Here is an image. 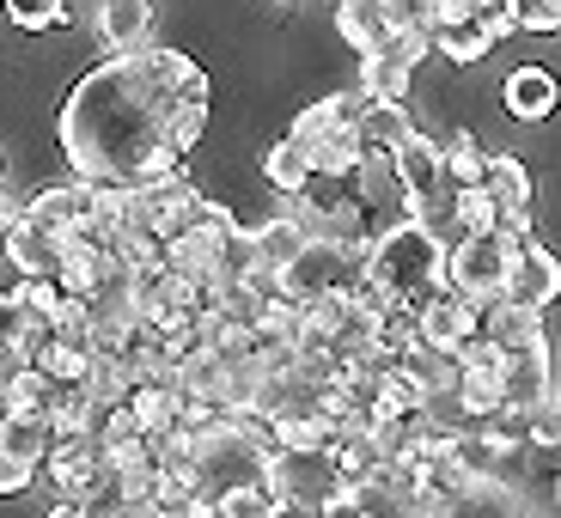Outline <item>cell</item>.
<instances>
[{
    "instance_id": "obj_1",
    "label": "cell",
    "mask_w": 561,
    "mask_h": 518,
    "mask_svg": "<svg viewBox=\"0 0 561 518\" xmlns=\"http://www.w3.org/2000/svg\"><path fill=\"white\" fill-rule=\"evenodd\" d=\"M208 73L183 49H128L85 68L61 99V153L99 189H153L183 177V153L208 128Z\"/></svg>"
},
{
    "instance_id": "obj_2",
    "label": "cell",
    "mask_w": 561,
    "mask_h": 518,
    "mask_svg": "<svg viewBox=\"0 0 561 518\" xmlns=\"http://www.w3.org/2000/svg\"><path fill=\"white\" fill-rule=\"evenodd\" d=\"M366 268H373V287H379L385 299H403L409 311H421L434 293L451 287V251L427 220L385 226L373 256H366Z\"/></svg>"
},
{
    "instance_id": "obj_3",
    "label": "cell",
    "mask_w": 561,
    "mask_h": 518,
    "mask_svg": "<svg viewBox=\"0 0 561 518\" xmlns=\"http://www.w3.org/2000/svg\"><path fill=\"white\" fill-rule=\"evenodd\" d=\"M196 470H202V488H208V506H214L220 494H232V488H256V482H268V446L251 439L239 421L226 415V421H214V427L196 434Z\"/></svg>"
},
{
    "instance_id": "obj_4",
    "label": "cell",
    "mask_w": 561,
    "mask_h": 518,
    "mask_svg": "<svg viewBox=\"0 0 561 518\" xmlns=\"http://www.w3.org/2000/svg\"><path fill=\"white\" fill-rule=\"evenodd\" d=\"M513 256H519V244L506 239V232H463L451 244V287L463 299H477V306H501Z\"/></svg>"
},
{
    "instance_id": "obj_5",
    "label": "cell",
    "mask_w": 561,
    "mask_h": 518,
    "mask_svg": "<svg viewBox=\"0 0 561 518\" xmlns=\"http://www.w3.org/2000/svg\"><path fill=\"white\" fill-rule=\"evenodd\" d=\"M268 488H275V500H342L348 494V482H342L336 470V451H287L275 446L268 451Z\"/></svg>"
},
{
    "instance_id": "obj_6",
    "label": "cell",
    "mask_w": 561,
    "mask_h": 518,
    "mask_svg": "<svg viewBox=\"0 0 561 518\" xmlns=\"http://www.w3.org/2000/svg\"><path fill=\"white\" fill-rule=\"evenodd\" d=\"M391 165H397V183H403V196H409V208H415V220H427V226H434L439 202H446V189H451V177H446V153H439V140H427V135H409L403 147L391 153ZM446 208H451V202H446Z\"/></svg>"
},
{
    "instance_id": "obj_7",
    "label": "cell",
    "mask_w": 561,
    "mask_h": 518,
    "mask_svg": "<svg viewBox=\"0 0 561 518\" xmlns=\"http://www.w3.org/2000/svg\"><path fill=\"white\" fill-rule=\"evenodd\" d=\"M61 251H68V239L43 232L25 214H7V263L19 280H61Z\"/></svg>"
},
{
    "instance_id": "obj_8",
    "label": "cell",
    "mask_w": 561,
    "mask_h": 518,
    "mask_svg": "<svg viewBox=\"0 0 561 518\" xmlns=\"http://www.w3.org/2000/svg\"><path fill=\"white\" fill-rule=\"evenodd\" d=\"M556 293H561V263H556V251L549 244H519V256H513V275H506V306H519V311H543V306H556Z\"/></svg>"
},
{
    "instance_id": "obj_9",
    "label": "cell",
    "mask_w": 561,
    "mask_h": 518,
    "mask_svg": "<svg viewBox=\"0 0 561 518\" xmlns=\"http://www.w3.org/2000/svg\"><path fill=\"white\" fill-rule=\"evenodd\" d=\"M92 31H99L104 56L153 49V0H92Z\"/></svg>"
},
{
    "instance_id": "obj_10",
    "label": "cell",
    "mask_w": 561,
    "mask_h": 518,
    "mask_svg": "<svg viewBox=\"0 0 561 518\" xmlns=\"http://www.w3.org/2000/svg\"><path fill=\"white\" fill-rule=\"evenodd\" d=\"M434 49L451 61V68H477V61L494 49V37L482 31V19H477V7H470V0H439Z\"/></svg>"
},
{
    "instance_id": "obj_11",
    "label": "cell",
    "mask_w": 561,
    "mask_h": 518,
    "mask_svg": "<svg viewBox=\"0 0 561 518\" xmlns=\"http://www.w3.org/2000/svg\"><path fill=\"white\" fill-rule=\"evenodd\" d=\"M501 384H506V408H519V415H537L543 403H556L549 396V342H537V348H519L501 360Z\"/></svg>"
},
{
    "instance_id": "obj_12",
    "label": "cell",
    "mask_w": 561,
    "mask_h": 518,
    "mask_svg": "<svg viewBox=\"0 0 561 518\" xmlns=\"http://www.w3.org/2000/svg\"><path fill=\"white\" fill-rule=\"evenodd\" d=\"M501 104H506V116H519V123H543V116H556L561 85H556V73H549L543 61H519L501 85Z\"/></svg>"
},
{
    "instance_id": "obj_13",
    "label": "cell",
    "mask_w": 561,
    "mask_h": 518,
    "mask_svg": "<svg viewBox=\"0 0 561 518\" xmlns=\"http://www.w3.org/2000/svg\"><path fill=\"white\" fill-rule=\"evenodd\" d=\"M25 220H37L43 232L73 239V232H92V183H61V189H43L25 208Z\"/></svg>"
},
{
    "instance_id": "obj_14",
    "label": "cell",
    "mask_w": 561,
    "mask_h": 518,
    "mask_svg": "<svg viewBox=\"0 0 561 518\" xmlns=\"http://www.w3.org/2000/svg\"><path fill=\"white\" fill-rule=\"evenodd\" d=\"M336 31L360 49V56H379L397 43V19L385 0H336Z\"/></svg>"
},
{
    "instance_id": "obj_15",
    "label": "cell",
    "mask_w": 561,
    "mask_h": 518,
    "mask_svg": "<svg viewBox=\"0 0 561 518\" xmlns=\"http://www.w3.org/2000/svg\"><path fill=\"white\" fill-rule=\"evenodd\" d=\"M366 68H360V92L373 104H403L409 99V80H415V61L403 56V49H379V56H360Z\"/></svg>"
},
{
    "instance_id": "obj_16",
    "label": "cell",
    "mask_w": 561,
    "mask_h": 518,
    "mask_svg": "<svg viewBox=\"0 0 561 518\" xmlns=\"http://www.w3.org/2000/svg\"><path fill=\"white\" fill-rule=\"evenodd\" d=\"M251 239H256V263H263L268 275H280L287 263H299V251L311 244V232L294 220V214H275V220L251 226Z\"/></svg>"
},
{
    "instance_id": "obj_17",
    "label": "cell",
    "mask_w": 561,
    "mask_h": 518,
    "mask_svg": "<svg viewBox=\"0 0 561 518\" xmlns=\"http://www.w3.org/2000/svg\"><path fill=\"white\" fill-rule=\"evenodd\" d=\"M263 177L275 183L287 202H294V196H306L311 183H318V165H311V153L299 147L294 135H287V140H275V147L263 153Z\"/></svg>"
},
{
    "instance_id": "obj_18",
    "label": "cell",
    "mask_w": 561,
    "mask_h": 518,
    "mask_svg": "<svg viewBox=\"0 0 561 518\" xmlns=\"http://www.w3.org/2000/svg\"><path fill=\"white\" fill-rule=\"evenodd\" d=\"M56 403H61V384L37 366H19L7 372V415H37V421H56Z\"/></svg>"
},
{
    "instance_id": "obj_19",
    "label": "cell",
    "mask_w": 561,
    "mask_h": 518,
    "mask_svg": "<svg viewBox=\"0 0 561 518\" xmlns=\"http://www.w3.org/2000/svg\"><path fill=\"white\" fill-rule=\"evenodd\" d=\"M482 330L501 342V354H519V348L549 342V336H543V311H519V306H506V299L482 311Z\"/></svg>"
},
{
    "instance_id": "obj_20",
    "label": "cell",
    "mask_w": 561,
    "mask_h": 518,
    "mask_svg": "<svg viewBox=\"0 0 561 518\" xmlns=\"http://www.w3.org/2000/svg\"><path fill=\"white\" fill-rule=\"evenodd\" d=\"M489 189H494V202H501V214H531L537 183H531V171H525L519 153H494L489 159Z\"/></svg>"
},
{
    "instance_id": "obj_21",
    "label": "cell",
    "mask_w": 561,
    "mask_h": 518,
    "mask_svg": "<svg viewBox=\"0 0 561 518\" xmlns=\"http://www.w3.org/2000/svg\"><path fill=\"white\" fill-rule=\"evenodd\" d=\"M49 446H56V421L7 415V427H0V451H7V458H31V463H43V458H49Z\"/></svg>"
},
{
    "instance_id": "obj_22",
    "label": "cell",
    "mask_w": 561,
    "mask_h": 518,
    "mask_svg": "<svg viewBox=\"0 0 561 518\" xmlns=\"http://www.w3.org/2000/svg\"><path fill=\"white\" fill-rule=\"evenodd\" d=\"M439 153H446V177H451V189H477V183H489V159L494 153H482L477 147V135H446V147H439Z\"/></svg>"
},
{
    "instance_id": "obj_23",
    "label": "cell",
    "mask_w": 561,
    "mask_h": 518,
    "mask_svg": "<svg viewBox=\"0 0 561 518\" xmlns=\"http://www.w3.org/2000/svg\"><path fill=\"white\" fill-rule=\"evenodd\" d=\"M451 226L463 232H501V202H494L489 183H477V189H451Z\"/></svg>"
},
{
    "instance_id": "obj_24",
    "label": "cell",
    "mask_w": 561,
    "mask_h": 518,
    "mask_svg": "<svg viewBox=\"0 0 561 518\" xmlns=\"http://www.w3.org/2000/svg\"><path fill=\"white\" fill-rule=\"evenodd\" d=\"M208 513L214 518H275V488H268V482H256V488H232V494H220Z\"/></svg>"
},
{
    "instance_id": "obj_25",
    "label": "cell",
    "mask_w": 561,
    "mask_h": 518,
    "mask_svg": "<svg viewBox=\"0 0 561 518\" xmlns=\"http://www.w3.org/2000/svg\"><path fill=\"white\" fill-rule=\"evenodd\" d=\"M7 19L19 31H61L68 25V0H7Z\"/></svg>"
},
{
    "instance_id": "obj_26",
    "label": "cell",
    "mask_w": 561,
    "mask_h": 518,
    "mask_svg": "<svg viewBox=\"0 0 561 518\" xmlns=\"http://www.w3.org/2000/svg\"><path fill=\"white\" fill-rule=\"evenodd\" d=\"M519 31H561V0H513Z\"/></svg>"
},
{
    "instance_id": "obj_27",
    "label": "cell",
    "mask_w": 561,
    "mask_h": 518,
    "mask_svg": "<svg viewBox=\"0 0 561 518\" xmlns=\"http://www.w3.org/2000/svg\"><path fill=\"white\" fill-rule=\"evenodd\" d=\"M531 446H556L561 451V403H543L531 415Z\"/></svg>"
},
{
    "instance_id": "obj_28",
    "label": "cell",
    "mask_w": 561,
    "mask_h": 518,
    "mask_svg": "<svg viewBox=\"0 0 561 518\" xmlns=\"http://www.w3.org/2000/svg\"><path fill=\"white\" fill-rule=\"evenodd\" d=\"M37 470H43V463H31V458H7V463H0V488H7V494H25L31 482H37Z\"/></svg>"
},
{
    "instance_id": "obj_29",
    "label": "cell",
    "mask_w": 561,
    "mask_h": 518,
    "mask_svg": "<svg viewBox=\"0 0 561 518\" xmlns=\"http://www.w3.org/2000/svg\"><path fill=\"white\" fill-rule=\"evenodd\" d=\"M275 518H330V506H318V500H275Z\"/></svg>"
},
{
    "instance_id": "obj_30",
    "label": "cell",
    "mask_w": 561,
    "mask_h": 518,
    "mask_svg": "<svg viewBox=\"0 0 561 518\" xmlns=\"http://www.w3.org/2000/svg\"><path fill=\"white\" fill-rule=\"evenodd\" d=\"M116 518H171V513L159 500H123V506H116Z\"/></svg>"
},
{
    "instance_id": "obj_31",
    "label": "cell",
    "mask_w": 561,
    "mask_h": 518,
    "mask_svg": "<svg viewBox=\"0 0 561 518\" xmlns=\"http://www.w3.org/2000/svg\"><path fill=\"white\" fill-rule=\"evenodd\" d=\"M43 518H85V500H49Z\"/></svg>"
},
{
    "instance_id": "obj_32",
    "label": "cell",
    "mask_w": 561,
    "mask_h": 518,
    "mask_svg": "<svg viewBox=\"0 0 561 518\" xmlns=\"http://www.w3.org/2000/svg\"><path fill=\"white\" fill-rule=\"evenodd\" d=\"M171 518H214V513H208V506H196V513H171Z\"/></svg>"
},
{
    "instance_id": "obj_33",
    "label": "cell",
    "mask_w": 561,
    "mask_h": 518,
    "mask_svg": "<svg viewBox=\"0 0 561 518\" xmlns=\"http://www.w3.org/2000/svg\"><path fill=\"white\" fill-rule=\"evenodd\" d=\"M556 506H561V476H556Z\"/></svg>"
}]
</instances>
